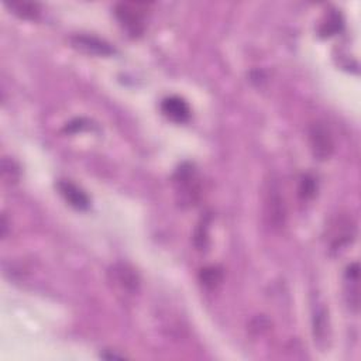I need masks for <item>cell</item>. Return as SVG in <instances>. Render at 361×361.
<instances>
[{
  "label": "cell",
  "instance_id": "1",
  "mask_svg": "<svg viewBox=\"0 0 361 361\" xmlns=\"http://www.w3.org/2000/svg\"><path fill=\"white\" fill-rule=\"evenodd\" d=\"M150 4L146 2H122L115 8V16L120 27L132 39L140 37L147 26Z\"/></svg>",
  "mask_w": 361,
  "mask_h": 361
},
{
  "label": "cell",
  "instance_id": "2",
  "mask_svg": "<svg viewBox=\"0 0 361 361\" xmlns=\"http://www.w3.org/2000/svg\"><path fill=\"white\" fill-rule=\"evenodd\" d=\"M175 191L182 206H194L201 195V185L196 170L192 164H182L174 175Z\"/></svg>",
  "mask_w": 361,
  "mask_h": 361
},
{
  "label": "cell",
  "instance_id": "3",
  "mask_svg": "<svg viewBox=\"0 0 361 361\" xmlns=\"http://www.w3.org/2000/svg\"><path fill=\"white\" fill-rule=\"evenodd\" d=\"M309 144L313 157L319 161H326L334 151V143L330 130L320 122H316L309 129Z\"/></svg>",
  "mask_w": 361,
  "mask_h": 361
},
{
  "label": "cell",
  "instance_id": "4",
  "mask_svg": "<svg viewBox=\"0 0 361 361\" xmlns=\"http://www.w3.org/2000/svg\"><path fill=\"white\" fill-rule=\"evenodd\" d=\"M109 281L122 292L127 295H134L140 289V277L133 267L125 262H118L112 265L108 271Z\"/></svg>",
  "mask_w": 361,
  "mask_h": 361
},
{
  "label": "cell",
  "instance_id": "5",
  "mask_svg": "<svg viewBox=\"0 0 361 361\" xmlns=\"http://www.w3.org/2000/svg\"><path fill=\"white\" fill-rule=\"evenodd\" d=\"M71 46L84 54L96 57H110L116 53V50L105 40L88 34H77L71 37Z\"/></svg>",
  "mask_w": 361,
  "mask_h": 361
},
{
  "label": "cell",
  "instance_id": "6",
  "mask_svg": "<svg viewBox=\"0 0 361 361\" xmlns=\"http://www.w3.org/2000/svg\"><path fill=\"white\" fill-rule=\"evenodd\" d=\"M267 215L270 219V223L272 227H282L285 224L286 219V209H285V201L281 195V191L278 185L274 182L270 185L268 195H267Z\"/></svg>",
  "mask_w": 361,
  "mask_h": 361
},
{
  "label": "cell",
  "instance_id": "7",
  "mask_svg": "<svg viewBox=\"0 0 361 361\" xmlns=\"http://www.w3.org/2000/svg\"><path fill=\"white\" fill-rule=\"evenodd\" d=\"M57 188H58L60 195L74 209L87 210L91 206V201H89L88 195L81 188H78L75 184H72L70 181H65V179H61V181H58Z\"/></svg>",
  "mask_w": 361,
  "mask_h": 361
},
{
  "label": "cell",
  "instance_id": "8",
  "mask_svg": "<svg viewBox=\"0 0 361 361\" xmlns=\"http://www.w3.org/2000/svg\"><path fill=\"white\" fill-rule=\"evenodd\" d=\"M163 115L175 123H185L191 118L189 105L178 96H171L163 101L161 103Z\"/></svg>",
  "mask_w": 361,
  "mask_h": 361
},
{
  "label": "cell",
  "instance_id": "9",
  "mask_svg": "<svg viewBox=\"0 0 361 361\" xmlns=\"http://www.w3.org/2000/svg\"><path fill=\"white\" fill-rule=\"evenodd\" d=\"M344 286L347 303L353 310L358 309L360 305V267L358 264H351L347 267L344 274Z\"/></svg>",
  "mask_w": 361,
  "mask_h": 361
},
{
  "label": "cell",
  "instance_id": "10",
  "mask_svg": "<svg viewBox=\"0 0 361 361\" xmlns=\"http://www.w3.org/2000/svg\"><path fill=\"white\" fill-rule=\"evenodd\" d=\"M6 8H9L13 15L25 20H37L42 13L40 5L33 2H8Z\"/></svg>",
  "mask_w": 361,
  "mask_h": 361
},
{
  "label": "cell",
  "instance_id": "11",
  "mask_svg": "<svg viewBox=\"0 0 361 361\" xmlns=\"http://www.w3.org/2000/svg\"><path fill=\"white\" fill-rule=\"evenodd\" d=\"M222 278H223V272L220 268L217 267H208V268H203L199 274V279L202 282L203 286L209 288V289H213L216 288L220 282H222Z\"/></svg>",
  "mask_w": 361,
  "mask_h": 361
},
{
  "label": "cell",
  "instance_id": "12",
  "mask_svg": "<svg viewBox=\"0 0 361 361\" xmlns=\"http://www.w3.org/2000/svg\"><path fill=\"white\" fill-rule=\"evenodd\" d=\"M316 191H317V185H316L315 178L310 175L302 177L300 184H299V195L303 199H310L316 195Z\"/></svg>",
  "mask_w": 361,
  "mask_h": 361
},
{
  "label": "cell",
  "instance_id": "13",
  "mask_svg": "<svg viewBox=\"0 0 361 361\" xmlns=\"http://www.w3.org/2000/svg\"><path fill=\"white\" fill-rule=\"evenodd\" d=\"M208 230H209V223L206 219H203L196 230L195 236V244L199 250H203L208 246Z\"/></svg>",
  "mask_w": 361,
  "mask_h": 361
},
{
  "label": "cell",
  "instance_id": "14",
  "mask_svg": "<svg viewBox=\"0 0 361 361\" xmlns=\"http://www.w3.org/2000/svg\"><path fill=\"white\" fill-rule=\"evenodd\" d=\"M340 26H341V23H340V20H338L337 15H331L330 19H329V22H327L326 25H323L320 33H322V36H324V37L333 36V34L340 29Z\"/></svg>",
  "mask_w": 361,
  "mask_h": 361
}]
</instances>
